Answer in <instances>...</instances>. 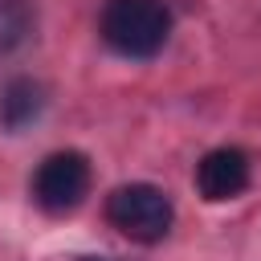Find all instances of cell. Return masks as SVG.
Returning a JSON list of instances; mask_svg holds the SVG:
<instances>
[{
	"mask_svg": "<svg viewBox=\"0 0 261 261\" xmlns=\"http://www.w3.org/2000/svg\"><path fill=\"white\" fill-rule=\"evenodd\" d=\"M98 33L114 53L143 61L167 45L171 12L163 0H106L98 16Z\"/></svg>",
	"mask_w": 261,
	"mask_h": 261,
	"instance_id": "6da1fadb",
	"label": "cell"
},
{
	"mask_svg": "<svg viewBox=\"0 0 261 261\" xmlns=\"http://www.w3.org/2000/svg\"><path fill=\"white\" fill-rule=\"evenodd\" d=\"M82 261H110V257H82Z\"/></svg>",
	"mask_w": 261,
	"mask_h": 261,
	"instance_id": "52a82bcc",
	"label": "cell"
},
{
	"mask_svg": "<svg viewBox=\"0 0 261 261\" xmlns=\"http://www.w3.org/2000/svg\"><path fill=\"white\" fill-rule=\"evenodd\" d=\"M90 192V159L82 151H53L33 171V204L49 216L73 212Z\"/></svg>",
	"mask_w": 261,
	"mask_h": 261,
	"instance_id": "3957f363",
	"label": "cell"
},
{
	"mask_svg": "<svg viewBox=\"0 0 261 261\" xmlns=\"http://www.w3.org/2000/svg\"><path fill=\"white\" fill-rule=\"evenodd\" d=\"M106 220L122 237H130L139 245H155L171 232L175 208H171L167 192L155 184H122L106 196Z\"/></svg>",
	"mask_w": 261,
	"mask_h": 261,
	"instance_id": "7a4b0ae2",
	"label": "cell"
},
{
	"mask_svg": "<svg viewBox=\"0 0 261 261\" xmlns=\"http://www.w3.org/2000/svg\"><path fill=\"white\" fill-rule=\"evenodd\" d=\"M33 33V4L29 0H0V53H12Z\"/></svg>",
	"mask_w": 261,
	"mask_h": 261,
	"instance_id": "8992f818",
	"label": "cell"
},
{
	"mask_svg": "<svg viewBox=\"0 0 261 261\" xmlns=\"http://www.w3.org/2000/svg\"><path fill=\"white\" fill-rule=\"evenodd\" d=\"M249 175H253V167H249V155L241 147H216L196 163V188L212 204L237 200L249 188Z\"/></svg>",
	"mask_w": 261,
	"mask_h": 261,
	"instance_id": "277c9868",
	"label": "cell"
},
{
	"mask_svg": "<svg viewBox=\"0 0 261 261\" xmlns=\"http://www.w3.org/2000/svg\"><path fill=\"white\" fill-rule=\"evenodd\" d=\"M41 106H45L41 86L29 82V77H12V82L4 86V94H0V122H4L8 130H20V126H29V122L41 114Z\"/></svg>",
	"mask_w": 261,
	"mask_h": 261,
	"instance_id": "5b68a950",
	"label": "cell"
}]
</instances>
